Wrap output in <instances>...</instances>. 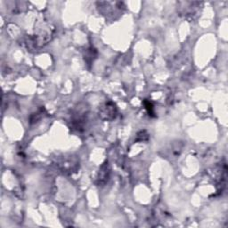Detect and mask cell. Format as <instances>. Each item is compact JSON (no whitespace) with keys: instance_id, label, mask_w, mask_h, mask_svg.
Instances as JSON below:
<instances>
[{"instance_id":"7a4b0ae2","label":"cell","mask_w":228,"mask_h":228,"mask_svg":"<svg viewBox=\"0 0 228 228\" xmlns=\"http://www.w3.org/2000/svg\"><path fill=\"white\" fill-rule=\"evenodd\" d=\"M108 173H109V170L107 169L106 166H103L102 169H101V171L99 172V177H98L100 183H103V179H104V182H106V178H108Z\"/></svg>"},{"instance_id":"3957f363","label":"cell","mask_w":228,"mask_h":228,"mask_svg":"<svg viewBox=\"0 0 228 228\" xmlns=\"http://www.w3.org/2000/svg\"><path fill=\"white\" fill-rule=\"evenodd\" d=\"M145 106H146L145 108L147 109V111L149 112V113H152V109H153V107H152V104H151V103H149V102H148L147 103H145Z\"/></svg>"},{"instance_id":"6da1fadb","label":"cell","mask_w":228,"mask_h":228,"mask_svg":"<svg viewBox=\"0 0 228 228\" xmlns=\"http://www.w3.org/2000/svg\"><path fill=\"white\" fill-rule=\"evenodd\" d=\"M116 113H117V109H116L115 104L112 103H107L101 109L99 115L102 117L103 120L111 121V120H113L116 117Z\"/></svg>"}]
</instances>
